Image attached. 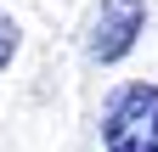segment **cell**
Masks as SVG:
<instances>
[{
  "instance_id": "cell-1",
  "label": "cell",
  "mask_w": 158,
  "mask_h": 152,
  "mask_svg": "<svg viewBox=\"0 0 158 152\" xmlns=\"http://www.w3.org/2000/svg\"><path fill=\"white\" fill-rule=\"evenodd\" d=\"M102 146L107 152H158V85H124L102 113Z\"/></svg>"
},
{
  "instance_id": "cell-2",
  "label": "cell",
  "mask_w": 158,
  "mask_h": 152,
  "mask_svg": "<svg viewBox=\"0 0 158 152\" xmlns=\"http://www.w3.org/2000/svg\"><path fill=\"white\" fill-rule=\"evenodd\" d=\"M147 34V0H102L85 34V56L90 62H124L135 51V40Z\"/></svg>"
},
{
  "instance_id": "cell-3",
  "label": "cell",
  "mask_w": 158,
  "mask_h": 152,
  "mask_svg": "<svg viewBox=\"0 0 158 152\" xmlns=\"http://www.w3.org/2000/svg\"><path fill=\"white\" fill-rule=\"evenodd\" d=\"M17 45H23V28H17V23H11L6 11H0V73L11 68V56H17Z\"/></svg>"
}]
</instances>
